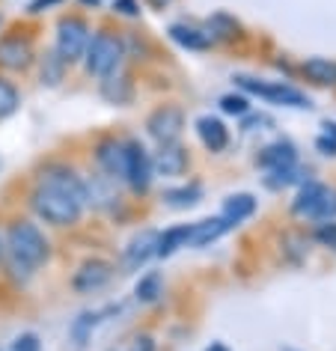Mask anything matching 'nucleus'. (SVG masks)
I'll list each match as a JSON object with an SVG mask.
<instances>
[{
  "label": "nucleus",
  "mask_w": 336,
  "mask_h": 351,
  "mask_svg": "<svg viewBox=\"0 0 336 351\" xmlns=\"http://www.w3.org/2000/svg\"><path fill=\"white\" fill-rule=\"evenodd\" d=\"M30 203H33V212H36L42 221L54 223V226H72L81 221V212H84L81 199L72 197L69 191L54 188V185H36Z\"/></svg>",
  "instance_id": "f257e3e1"
},
{
  "label": "nucleus",
  "mask_w": 336,
  "mask_h": 351,
  "mask_svg": "<svg viewBox=\"0 0 336 351\" xmlns=\"http://www.w3.org/2000/svg\"><path fill=\"white\" fill-rule=\"evenodd\" d=\"M6 244H10L12 262L21 268H39L42 262H48L51 256V244L42 235V230L30 221H15L6 232Z\"/></svg>",
  "instance_id": "f03ea898"
},
{
  "label": "nucleus",
  "mask_w": 336,
  "mask_h": 351,
  "mask_svg": "<svg viewBox=\"0 0 336 351\" xmlns=\"http://www.w3.org/2000/svg\"><path fill=\"white\" fill-rule=\"evenodd\" d=\"M122 57H125V45L117 33L110 30H101L95 33L86 45V54H84V63H86V72L95 75V77H108L119 69Z\"/></svg>",
  "instance_id": "7ed1b4c3"
},
{
  "label": "nucleus",
  "mask_w": 336,
  "mask_h": 351,
  "mask_svg": "<svg viewBox=\"0 0 336 351\" xmlns=\"http://www.w3.org/2000/svg\"><path fill=\"white\" fill-rule=\"evenodd\" d=\"M86 45H90V27H86V21L75 19V15L60 19V24H57V54H60V60H63L66 66L81 63L84 54H86Z\"/></svg>",
  "instance_id": "20e7f679"
},
{
  "label": "nucleus",
  "mask_w": 336,
  "mask_h": 351,
  "mask_svg": "<svg viewBox=\"0 0 336 351\" xmlns=\"http://www.w3.org/2000/svg\"><path fill=\"white\" fill-rule=\"evenodd\" d=\"M291 212L298 217H313V221H331L336 217V191L324 185H307L298 194Z\"/></svg>",
  "instance_id": "39448f33"
},
{
  "label": "nucleus",
  "mask_w": 336,
  "mask_h": 351,
  "mask_svg": "<svg viewBox=\"0 0 336 351\" xmlns=\"http://www.w3.org/2000/svg\"><path fill=\"white\" fill-rule=\"evenodd\" d=\"M238 86L247 93H253V95H262V99H268L274 104H289V108H309V99L304 93H298V90H291V86L286 84H262V81H256V77H247V75H238L235 77Z\"/></svg>",
  "instance_id": "423d86ee"
},
{
  "label": "nucleus",
  "mask_w": 336,
  "mask_h": 351,
  "mask_svg": "<svg viewBox=\"0 0 336 351\" xmlns=\"http://www.w3.org/2000/svg\"><path fill=\"white\" fill-rule=\"evenodd\" d=\"M122 179L134 191H146L149 182H152V161H149L146 149L137 140L125 143V173H122Z\"/></svg>",
  "instance_id": "0eeeda50"
},
{
  "label": "nucleus",
  "mask_w": 336,
  "mask_h": 351,
  "mask_svg": "<svg viewBox=\"0 0 336 351\" xmlns=\"http://www.w3.org/2000/svg\"><path fill=\"white\" fill-rule=\"evenodd\" d=\"M146 128H149V134H152L161 146L164 143H176L179 134H182V128H184V117H182L179 108H173V104H164V108H158L152 117H149Z\"/></svg>",
  "instance_id": "6e6552de"
},
{
  "label": "nucleus",
  "mask_w": 336,
  "mask_h": 351,
  "mask_svg": "<svg viewBox=\"0 0 336 351\" xmlns=\"http://www.w3.org/2000/svg\"><path fill=\"white\" fill-rule=\"evenodd\" d=\"M110 277H113V265L110 262H104V259H90V262H84L81 268L75 271V277H72V286H75V292H99V289H104L110 283Z\"/></svg>",
  "instance_id": "1a4fd4ad"
},
{
  "label": "nucleus",
  "mask_w": 336,
  "mask_h": 351,
  "mask_svg": "<svg viewBox=\"0 0 336 351\" xmlns=\"http://www.w3.org/2000/svg\"><path fill=\"white\" fill-rule=\"evenodd\" d=\"M33 42L27 36H6L0 39V66L10 72H24L33 63Z\"/></svg>",
  "instance_id": "9d476101"
},
{
  "label": "nucleus",
  "mask_w": 336,
  "mask_h": 351,
  "mask_svg": "<svg viewBox=\"0 0 336 351\" xmlns=\"http://www.w3.org/2000/svg\"><path fill=\"white\" fill-rule=\"evenodd\" d=\"M152 256H158V232L155 230H143L140 235L128 241L125 247V268H140L146 265Z\"/></svg>",
  "instance_id": "9b49d317"
},
{
  "label": "nucleus",
  "mask_w": 336,
  "mask_h": 351,
  "mask_svg": "<svg viewBox=\"0 0 336 351\" xmlns=\"http://www.w3.org/2000/svg\"><path fill=\"white\" fill-rule=\"evenodd\" d=\"M95 158H99L101 170L110 179H122V173H125V143H119V140H101L95 146Z\"/></svg>",
  "instance_id": "f8f14e48"
},
{
  "label": "nucleus",
  "mask_w": 336,
  "mask_h": 351,
  "mask_svg": "<svg viewBox=\"0 0 336 351\" xmlns=\"http://www.w3.org/2000/svg\"><path fill=\"white\" fill-rule=\"evenodd\" d=\"M155 170L161 176H182L188 170V152L176 143H164L155 155Z\"/></svg>",
  "instance_id": "ddd939ff"
},
{
  "label": "nucleus",
  "mask_w": 336,
  "mask_h": 351,
  "mask_svg": "<svg viewBox=\"0 0 336 351\" xmlns=\"http://www.w3.org/2000/svg\"><path fill=\"white\" fill-rule=\"evenodd\" d=\"M197 131H200L202 146L211 149V152H224L226 143H229V131L217 117H200L197 119Z\"/></svg>",
  "instance_id": "4468645a"
},
{
  "label": "nucleus",
  "mask_w": 336,
  "mask_h": 351,
  "mask_svg": "<svg viewBox=\"0 0 336 351\" xmlns=\"http://www.w3.org/2000/svg\"><path fill=\"white\" fill-rule=\"evenodd\" d=\"M226 230H229V223L224 221V217H208V221L191 223V239H188V244H193V247H206V244L217 241Z\"/></svg>",
  "instance_id": "2eb2a0df"
},
{
  "label": "nucleus",
  "mask_w": 336,
  "mask_h": 351,
  "mask_svg": "<svg viewBox=\"0 0 336 351\" xmlns=\"http://www.w3.org/2000/svg\"><path fill=\"white\" fill-rule=\"evenodd\" d=\"M86 188V199L95 206V208H110L113 203H117V185H113L110 176H99V179H93Z\"/></svg>",
  "instance_id": "dca6fc26"
},
{
  "label": "nucleus",
  "mask_w": 336,
  "mask_h": 351,
  "mask_svg": "<svg viewBox=\"0 0 336 351\" xmlns=\"http://www.w3.org/2000/svg\"><path fill=\"white\" fill-rule=\"evenodd\" d=\"M259 164L268 167V170H286V167L295 164V146L280 140V143H271L268 149H262Z\"/></svg>",
  "instance_id": "f3484780"
},
{
  "label": "nucleus",
  "mask_w": 336,
  "mask_h": 351,
  "mask_svg": "<svg viewBox=\"0 0 336 351\" xmlns=\"http://www.w3.org/2000/svg\"><path fill=\"white\" fill-rule=\"evenodd\" d=\"M101 95L108 99L110 104H128L131 95H134V90H131V77L128 75H108L101 81Z\"/></svg>",
  "instance_id": "a211bd4d"
},
{
  "label": "nucleus",
  "mask_w": 336,
  "mask_h": 351,
  "mask_svg": "<svg viewBox=\"0 0 336 351\" xmlns=\"http://www.w3.org/2000/svg\"><path fill=\"white\" fill-rule=\"evenodd\" d=\"M256 212V199L250 197V194H232L224 203V221L229 223V226H235V223H241V221H247Z\"/></svg>",
  "instance_id": "6ab92c4d"
},
{
  "label": "nucleus",
  "mask_w": 336,
  "mask_h": 351,
  "mask_svg": "<svg viewBox=\"0 0 336 351\" xmlns=\"http://www.w3.org/2000/svg\"><path fill=\"white\" fill-rule=\"evenodd\" d=\"M188 239H191V226L182 223V226H173L158 235V256H170L179 247H188Z\"/></svg>",
  "instance_id": "aec40b11"
},
{
  "label": "nucleus",
  "mask_w": 336,
  "mask_h": 351,
  "mask_svg": "<svg viewBox=\"0 0 336 351\" xmlns=\"http://www.w3.org/2000/svg\"><path fill=\"white\" fill-rule=\"evenodd\" d=\"M170 36H173V42H179L182 48H191V51H206L208 48L206 33H200L197 27H188V24H173Z\"/></svg>",
  "instance_id": "412c9836"
},
{
  "label": "nucleus",
  "mask_w": 336,
  "mask_h": 351,
  "mask_svg": "<svg viewBox=\"0 0 336 351\" xmlns=\"http://www.w3.org/2000/svg\"><path fill=\"white\" fill-rule=\"evenodd\" d=\"M304 72L315 84H336V63H331V60H322V57L309 60L304 66Z\"/></svg>",
  "instance_id": "4be33fe9"
},
{
  "label": "nucleus",
  "mask_w": 336,
  "mask_h": 351,
  "mask_svg": "<svg viewBox=\"0 0 336 351\" xmlns=\"http://www.w3.org/2000/svg\"><path fill=\"white\" fill-rule=\"evenodd\" d=\"M95 324H99V313H81L75 319V324H72V342L77 348H84L86 342H90Z\"/></svg>",
  "instance_id": "5701e85b"
},
{
  "label": "nucleus",
  "mask_w": 336,
  "mask_h": 351,
  "mask_svg": "<svg viewBox=\"0 0 336 351\" xmlns=\"http://www.w3.org/2000/svg\"><path fill=\"white\" fill-rule=\"evenodd\" d=\"M200 197H202L200 185H191V188H176V191H167V194H164L167 206H173V208H188V206H193V203H200Z\"/></svg>",
  "instance_id": "b1692460"
},
{
  "label": "nucleus",
  "mask_w": 336,
  "mask_h": 351,
  "mask_svg": "<svg viewBox=\"0 0 336 351\" xmlns=\"http://www.w3.org/2000/svg\"><path fill=\"white\" fill-rule=\"evenodd\" d=\"M19 104H21L19 90H15L10 81H3V77H0V119L12 117V113L19 110Z\"/></svg>",
  "instance_id": "393cba45"
},
{
  "label": "nucleus",
  "mask_w": 336,
  "mask_h": 351,
  "mask_svg": "<svg viewBox=\"0 0 336 351\" xmlns=\"http://www.w3.org/2000/svg\"><path fill=\"white\" fill-rule=\"evenodd\" d=\"M134 295H137V301H143V304H152L158 295H161V274L158 271H152V274H146L143 280L137 283L134 289Z\"/></svg>",
  "instance_id": "a878e982"
},
{
  "label": "nucleus",
  "mask_w": 336,
  "mask_h": 351,
  "mask_svg": "<svg viewBox=\"0 0 336 351\" xmlns=\"http://www.w3.org/2000/svg\"><path fill=\"white\" fill-rule=\"evenodd\" d=\"M63 69L66 63L60 60V54H45V63H42V84H48V86H54L63 81Z\"/></svg>",
  "instance_id": "bb28decb"
},
{
  "label": "nucleus",
  "mask_w": 336,
  "mask_h": 351,
  "mask_svg": "<svg viewBox=\"0 0 336 351\" xmlns=\"http://www.w3.org/2000/svg\"><path fill=\"white\" fill-rule=\"evenodd\" d=\"M220 108L226 113H232V117H244V113L250 110V101H247L244 95H224V99H220Z\"/></svg>",
  "instance_id": "cd10ccee"
},
{
  "label": "nucleus",
  "mask_w": 336,
  "mask_h": 351,
  "mask_svg": "<svg viewBox=\"0 0 336 351\" xmlns=\"http://www.w3.org/2000/svg\"><path fill=\"white\" fill-rule=\"evenodd\" d=\"M318 149L324 155H336V122H327L324 125V134L318 137Z\"/></svg>",
  "instance_id": "c85d7f7f"
},
{
  "label": "nucleus",
  "mask_w": 336,
  "mask_h": 351,
  "mask_svg": "<svg viewBox=\"0 0 336 351\" xmlns=\"http://www.w3.org/2000/svg\"><path fill=\"white\" fill-rule=\"evenodd\" d=\"M315 239L324 244V247H331V250H336V221H331V223H322L318 226V232H315Z\"/></svg>",
  "instance_id": "c756f323"
},
{
  "label": "nucleus",
  "mask_w": 336,
  "mask_h": 351,
  "mask_svg": "<svg viewBox=\"0 0 336 351\" xmlns=\"http://www.w3.org/2000/svg\"><path fill=\"white\" fill-rule=\"evenodd\" d=\"M12 351H39V337L36 333H21V337L12 342Z\"/></svg>",
  "instance_id": "7c9ffc66"
},
{
  "label": "nucleus",
  "mask_w": 336,
  "mask_h": 351,
  "mask_svg": "<svg viewBox=\"0 0 336 351\" xmlns=\"http://www.w3.org/2000/svg\"><path fill=\"white\" fill-rule=\"evenodd\" d=\"M113 10L122 12V15H140V6H137V0H113Z\"/></svg>",
  "instance_id": "2f4dec72"
},
{
  "label": "nucleus",
  "mask_w": 336,
  "mask_h": 351,
  "mask_svg": "<svg viewBox=\"0 0 336 351\" xmlns=\"http://www.w3.org/2000/svg\"><path fill=\"white\" fill-rule=\"evenodd\" d=\"M57 3H63V0H30L27 10L30 12H45V10H51V6H57Z\"/></svg>",
  "instance_id": "473e14b6"
},
{
  "label": "nucleus",
  "mask_w": 336,
  "mask_h": 351,
  "mask_svg": "<svg viewBox=\"0 0 336 351\" xmlns=\"http://www.w3.org/2000/svg\"><path fill=\"white\" fill-rule=\"evenodd\" d=\"M259 125H271V119L268 117H253V119L244 122V128H259Z\"/></svg>",
  "instance_id": "72a5a7b5"
},
{
  "label": "nucleus",
  "mask_w": 336,
  "mask_h": 351,
  "mask_svg": "<svg viewBox=\"0 0 336 351\" xmlns=\"http://www.w3.org/2000/svg\"><path fill=\"white\" fill-rule=\"evenodd\" d=\"M208 351H229V348L224 346V342H211V346H208Z\"/></svg>",
  "instance_id": "f704fd0d"
},
{
  "label": "nucleus",
  "mask_w": 336,
  "mask_h": 351,
  "mask_svg": "<svg viewBox=\"0 0 336 351\" xmlns=\"http://www.w3.org/2000/svg\"><path fill=\"white\" fill-rule=\"evenodd\" d=\"M149 3H152L155 10H161V6H167V3H170V0H149Z\"/></svg>",
  "instance_id": "c9c22d12"
},
{
  "label": "nucleus",
  "mask_w": 336,
  "mask_h": 351,
  "mask_svg": "<svg viewBox=\"0 0 336 351\" xmlns=\"http://www.w3.org/2000/svg\"><path fill=\"white\" fill-rule=\"evenodd\" d=\"M81 3H86V6H99V0H81Z\"/></svg>",
  "instance_id": "e433bc0d"
},
{
  "label": "nucleus",
  "mask_w": 336,
  "mask_h": 351,
  "mask_svg": "<svg viewBox=\"0 0 336 351\" xmlns=\"http://www.w3.org/2000/svg\"><path fill=\"white\" fill-rule=\"evenodd\" d=\"M0 24H3V19H0Z\"/></svg>",
  "instance_id": "4c0bfd02"
}]
</instances>
